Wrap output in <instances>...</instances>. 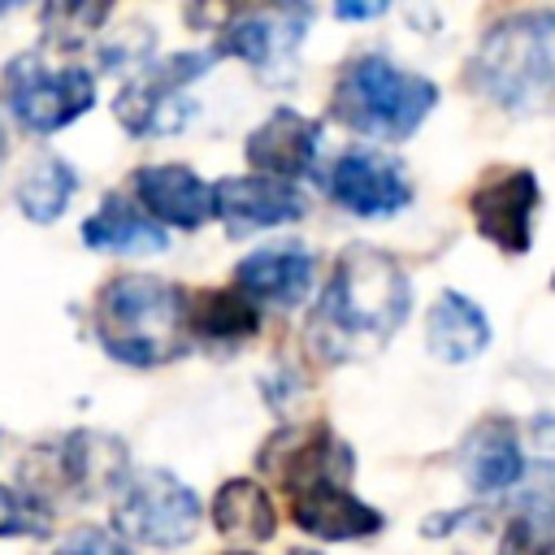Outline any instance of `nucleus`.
Segmentation results:
<instances>
[{
    "mask_svg": "<svg viewBox=\"0 0 555 555\" xmlns=\"http://www.w3.org/2000/svg\"><path fill=\"white\" fill-rule=\"evenodd\" d=\"M0 165H4V130H0Z\"/></svg>",
    "mask_w": 555,
    "mask_h": 555,
    "instance_id": "c85d7f7f",
    "label": "nucleus"
},
{
    "mask_svg": "<svg viewBox=\"0 0 555 555\" xmlns=\"http://www.w3.org/2000/svg\"><path fill=\"white\" fill-rule=\"evenodd\" d=\"M208 65H212V52H173V56L130 74L126 87L113 100V113H117L121 130L134 134V139L178 134L195 117V104H186V87Z\"/></svg>",
    "mask_w": 555,
    "mask_h": 555,
    "instance_id": "6e6552de",
    "label": "nucleus"
},
{
    "mask_svg": "<svg viewBox=\"0 0 555 555\" xmlns=\"http://www.w3.org/2000/svg\"><path fill=\"white\" fill-rule=\"evenodd\" d=\"M308 26V9H247L234 13L221 26V39L212 48V56H238L247 65H256V74L264 82H286L299 39Z\"/></svg>",
    "mask_w": 555,
    "mask_h": 555,
    "instance_id": "9d476101",
    "label": "nucleus"
},
{
    "mask_svg": "<svg viewBox=\"0 0 555 555\" xmlns=\"http://www.w3.org/2000/svg\"><path fill=\"white\" fill-rule=\"evenodd\" d=\"M286 555H317V551H286Z\"/></svg>",
    "mask_w": 555,
    "mask_h": 555,
    "instance_id": "c756f323",
    "label": "nucleus"
},
{
    "mask_svg": "<svg viewBox=\"0 0 555 555\" xmlns=\"http://www.w3.org/2000/svg\"><path fill=\"white\" fill-rule=\"evenodd\" d=\"M408 304L412 286L399 260L356 243L334 260V273L308 321V347L330 364L382 351L408 321Z\"/></svg>",
    "mask_w": 555,
    "mask_h": 555,
    "instance_id": "f257e3e1",
    "label": "nucleus"
},
{
    "mask_svg": "<svg viewBox=\"0 0 555 555\" xmlns=\"http://www.w3.org/2000/svg\"><path fill=\"white\" fill-rule=\"evenodd\" d=\"M52 529V512L39 494L22 486H0V538H43Z\"/></svg>",
    "mask_w": 555,
    "mask_h": 555,
    "instance_id": "b1692460",
    "label": "nucleus"
},
{
    "mask_svg": "<svg viewBox=\"0 0 555 555\" xmlns=\"http://www.w3.org/2000/svg\"><path fill=\"white\" fill-rule=\"evenodd\" d=\"M139 208L160 225H178V230H199L217 217L212 204V186L191 169V165H143L130 178Z\"/></svg>",
    "mask_w": 555,
    "mask_h": 555,
    "instance_id": "ddd939ff",
    "label": "nucleus"
},
{
    "mask_svg": "<svg viewBox=\"0 0 555 555\" xmlns=\"http://www.w3.org/2000/svg\"><path fill=\"white\" fill-rule=\"evenodd\" d=\"M464 473H468V486L477 494H503L520 481L525 473V455H520V442H516V429L499 416L481 421L468 442H464Z\"/></svg>",
    "mask_w": 555,
    "mask_h": 555,
    "instance_id": "f3484780",
    "label": "nucleus"
},
{
    "mask_svg": "<svg viewBox=\"0 0 555 555\" xmlns=\"http://www.w3.org/2000/svg\"><path fill=\"white\" fill-rule=\"evenodd\" d=\"M52 555H130V546H126L117 533L100 529V525H82V529H74Z\"/></svg>",
    "mask_w": 555,
    "mask_h": 555,
    "instance_id": "a878e982",
    "label": "nucleus"
},
{
    "mask_svg": "<svg viewBox=\"0 0 555 555\" xmlns=\"http://www.w3.org/2000/svg\"><path fill=\"white\" fill-rule=\"evenodd\" d=\"M217 217H225L234 230H264V225H286L304 217V195L295 182H273V178H225L212 186Z\"/></svg>",
    "mask_w": 555,
    "mask_h": 555,
    "instance_id": "dca6fc26",
    "label": "nucleus"
},
{
    "mask_svg": "<svg viewBox=\"0 0 555 555\" xmlns=\"http://www.w3.org/2000/svg\"><path fill=\"white\" fill-rule=\"evenodd\" d=\"M438 104V87L377 52H364L356 61L343 65L334 95H330V113L369 139H386V143H403L408 134L421 130V121L434 113Z\"/></svg>",
    "mask_w": 555,
    "mask_h": 555,
    "instance_id": "39448f33",
    "label": "nucleus"
},
{
    "mask_svg": "<svg viewBox=\"0 0 555 555\" xmlns=\"http://www.w3.org/2000/svg\"><path fill=\"white\" fill-rule=\"evenodd\" d=\"M199 525V499L191 486H182L165 468H139L117 486L113 503V529L121 542H143L173 551L195 538Z\"/></svg>",
    "mask_w": 555,
    "mask_h": 555,
    "instance_id": "0eeeda50",
    "label": "nucleus"
},
{
    "mask_svg": "<svg viewBox=\"0 0 555 555\" xmlns=\"http://www.w3.org/2000/svg\"><path fill=\"white\" fill-rule=\"evenodd\" d=\"M48 455V477H43V486H52L56 481V490H65V494H95V490H104V486H121L126 477V447L117 442V438H108V434H87V429H78V434H65L52 451H43Z\"/></svg>",
    "mask_w": 555,
    "mask_h": 555,
    "instance_id": "2eb2a0df",
    "label": "nucleus"
},
{
    "mask_svg": "<svg viewBox=\"0 0 555 555\" xmlns=\"http://www.w3.org/2000/svg\"><path fill=\"white\" fill-rule=\"evenodd\" d=\"M386 4H334V17H382Z\"/></svg>",
    "mask_w": 555,
    "mask_h": 555,
    "instance_id": "cd10ccee",
    "label": "nucleus"
},
{
    "mask_svg": "<svg viewBox=\"0 0 555 555\" xmlns=\"http://www.w3.org/2000/svg\"><path fill=\"white\" fill-rule=\"evenodd\" d=\"M225 555H251V551H225Z\"/></svg>",
    "mask_w": 555,
    "mask_h": 555,
    "instance_id": "7c9ffc66",
    "label": "nucleus"
},
{
    "mask_svg": "<svg viewBox=\"0 0 555 555\" xmlns=\"http://www.w3.org/2000/svg\"><path fill=\"white\" fill-rule=\"evenodd\" d=\"M468 82L507 113L555 108V9H525L490 26Z\"/></svg>",
    "mask_w": 555,
    "mask_h": 555,
    "instance_id": "20e7f679",
    "label": "nucleus"
},
{
    "mask_svg": "<svg viewBox=\"0 0 555 555\" xmlns=\"http://www.w3.org/2000/svg\"><path fill=\"white\" fill-rule=\"evenodd\" d=\"M82 243L91 251L147 256V251H165V225H156L143 208H130L126 199L104 195V204L82 221Z\"/></svg>",
    "mask_w": 555,
    "mask_h": 555,
    "instance_id": "aec40b11",
    "label": "nucleus"
},
{
    "mask_svg": "<svg viewBox=\"0 0 555 555\" xmlns=\"http://www.w3.org/2000/svg\"><path fill=\"white\" fill-rule=\"evenodd\" d=\"M212 525L221 538H243V542H269L278 533V507L264 494L260 481L251 477H230L212 494Z\"/></svg>",
    "mask_w": 555,
    "mask_h": 555,
    "instance_id": "412c9836",
    "label": "nucleus"
},
{
    "mask_svg": "<svg viewBox=\"0 0 555 555\" xmlns=\"http://www.w3.org/2000/svg\"><path fill=\"white\" fill-rule=\"evenodd\" d=\"M507 503H512L516 520L551 533L555 529V460H538L533 468H525L520 481L512 486Z\"/></svg>",
    "mask_w": 555,
    "mask_h": 555,
    "instance_id": "5701e85b",
    "label": "nucleus"
},
{
    "mask_svg": "<svg viewBox=\"0 0 555 555\" xmlns=\"http://www.w3.org/2000/svg\"><path fill=\"white\" fill-rule=\"evenodd\" d=\"M0 91L22 130L52 134L91 108L95 78L78 65H52L43 52H22L4 65Z\"/></svg>",
    "mask_w": 555,
    "mask_h": 555,
    "instance_id": "423d86ee",
    "label": "nucleus"
},
{
    "mask_svg": "<svg viewBox=\"0 0 555 555\" xmlns=\"http://www.w3.org/2000/svg\"><path fill=\"white\" fill-rule=\"evenodd\" d=\"M91 330L95 343L134 369L169 364L186 351V291L147 278V273H117L91 299Z\"/></svg>",
    "mask_w": 555,
    "mask_h": 555,
    "instance_id": "7ed1b4c3",
    "label": "nucleus"
},
{
    "mask_svg": "<svg viewBox=\"0 0 555 555\" xmlns=\"http://www.w3.org/2000/svg\"><path fill=\"white\" fill-rule=\"evenodd\" d=\"M39 17H43V30L56 48H78L108 17V4H91V9L87 4H48Z\"/></svg>",
    "mask_w": 555,
    "mask_h": 555,
    "instance_id": "393cba45",
    "label": "nucleus"
},
{
    "mask_svg": "<svg viewBox=\"0 0 555 555\" xmlns=\"http://www.w3.org/2000/svg\"><path fill=\"white\" fill-rule=\"evenodd\" d=\"M325 191L338 208H347L356 217H390V212L408 208V199H412L403 169L395 160H386L382 152H369V147L338 152L330 160Z\"/></svg>",
    "mask_w": 555,
    "mask_h": 555,
    "instance_id": "9b49d317",
    "label": "nucleus"
},
{
    "mask_svg": "<svg viewBox=\"0 0 555 555\" xmlns=\"http://www.w3.org/2000/svg\"><path fill=\"white\" fill-rule=\"evenodd\" d=\"M538 204H542L538 178L520 165L516 169H486L481 182L468 191V212H473L477 234L507 256L529 251Z\"/></svg>",
    "mask_w": 555,
    "mask_h": 555,
    "instance_id": "1a4fd4ad",
    "label": "nucleus"
},
{
    "mask_svg": "<svg viewBox=\"0 0 555 555\" xmlns=\"http://www.w3.org/2000/svg\"><path fill=\"white\" fill-rule=\"evenodd\" d=\"M74 191H78L74 165L61 160V156H39V160L22 173L13 199H17L22 217H30V221H56V217L65 212V204L74 199Z\"/></svg>",
    "mask_w": 555,
    "mask_h": 555,
    "instance_id": "4be33fe9",
    "label": "nucleus"
},
{
    "mask_svg": "<svg viewBox=\"0 0 555 555\" xmlns=\"http://www.w3.org/2000/svg\"><path fill=\"white\" fill-rule=\"evenodd\" d=\"M317 139L321 126L295 108H278L269 113L251 134H247V165L256 178H273V182H295L312 169L317 160Z\"/></svg>",
    "mask_w": 555,
    "mask_h": 555,
    "instance_id": "4468645a",
    "label": "nucleus"
},
{
    "mask_svg": "<svg viewBox=\"0 0 555 555\" xmlns=\"http://www.w3.org/2000/svg\"><path fill=\"white\" fill-rule=\"evenodd\" d=\"M503 555H555V533H542L525 520H512L503 529Z\"/></svg>",
    "mask_w": 555,
    "mask_h": 555,
    "instance_id": "bb28decb",
    "label": "nucleus"
},
{
    "mask_svg": "<svg viewBox=\"0 0 555 555\" xmlns=\"http://www.w3.org/2000/svg\"><path fill=\"white\" fill-rule=\"evenodd\" d=\"M286 451L264 447V468L278 477L291 503V520L321 542H351L382 529V512L347 490L351 451L325 421L304 425L299 434H278Z\"/></svg>",
    "mask_w": 555,
    "mask_h": 555,
    "instance_id": "f03ea898",
    "label": "nucleus"
},
{
    "mask_svg": "<svg viewBox=\"0 0 555 555\" xmlns=\"http://www.w3.org/2000/svg\"><path fill=\"white\" fill-rule=\"evenodd\" d=\"M425 338H429V351L447 364H464L473 356L486 351L490 343V321L486 312L460 295V291H442L429 308V321H425Z\"/></svg>",
    "mask_w": 555,
    "mask_h": 555,
    "instance_id": "a211bd4d",
    "label": "nucleus"
},
{
    "mask_svg": "<svg viewBox=\"0 0 555 555\" xmlns=\"http://www.w3.org/2000/svg\"><path fill=\"white\" fill-rule=\"evenodd\" d=\"M260 330V308L238 286H199L186 295V338L238 343Z\"/></svg>",
    "mask_w": 555,
    "mask_h": 555,
    "instance_id": "6ab92c4d",
    "label": "nucleus"
},
{
    "mask_svg": "<svg viewBox=\"0 0 555 555\" xmlns=\"http://www.w3.org/2000/svg\"><path fill=\"white\" fill-rule=\"evenodd\" d=\"M551 286H555V278H551Z\"/></svg>",
    "mask_w": 555,
    "mask_h": 555,
    "instance_id": "2f4dec72",
    "label": "nucleus"
},
{
    "mask_svg": "<svg viewBox=\"0 0 555 555\" xmlns=\"http://www.w3.org/2000/svg\"><path fill=\"white\" fill-rule=\"evenodd\" d=\"M317 282V256L304 247V243H269V247H256L247 251L238 264H234V286L260 308V304H273V308H295L308 299Z\"/></svg>",
    "mask_w": 555,
    "mask_h": 555,
    "instance_id": "f8f14e48",
    "label": "nucleus"
}]
</instances>
